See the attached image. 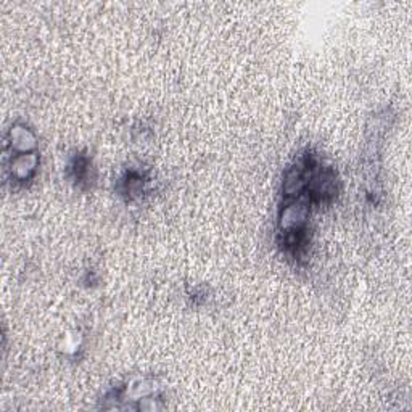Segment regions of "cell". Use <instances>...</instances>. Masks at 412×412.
Returning a JSON list of instances; mask_svg holds the SVG:
<instances>
[{"instance_id":"7a4b0ae2","label":"cell","mask_w":412,"mask_h":412,"mask_svg":"<svg viewBox=\"0 0 412 412\" xmlns=\"http://www.w3.org/2000/svg\"><path fill=\"white\" fill-rule=\"evenodd\" d=\"M39 158L36 153H25V155H15L12 161V174L16 181H27L34 174L37 168Z\"/></svg>"},{"instance_id":"6da1fadb","label":"cell","mask_w":412,"mask_h":412,"mask_svg":"<svg viewBox=\"0 0 412 412\" xmlns=\"http://www.w3.org/2000/svg\"><path fill=\"white\" fill-rule=\"evenodd\" d=\"M10 146H12L13 152L16 155H25V153H34L37 147V139L34 132L27 129L26 126L16 124L10 131Z\"/></svg>"}]
</instances>
